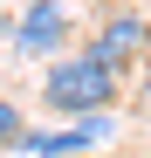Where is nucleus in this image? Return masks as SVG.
<instances>
[{
  "mask_svg": "<svg viewBox=\"0 0 151 158\" xmlns=\"http://www.w3.org/2000/svg\"><path fill=\"white\" fill-rule=\"evenodd\" d=\"M41 96H48V110H62V117H96V110H110L117 103V69L103 55H89V48H62L55 62H48L41 76Z\"/></svg>",
  "mask_w": 151,
  "mask_h": 158,
  "instance_id": "obj_1",
  "label": "nucleus"
},
{
  "mask_svg": "<svg viewBox=\"0 0 151 158\" xmlns=\"http://www.w3.org/2000/svg\"><path fill=\"white\" fill-rule=\"evenodd\" d=\"M62 48H69V7L62 0H28V14L14 28V55H62Z\"/></svg>",
  "mask_w": 151,
  "mask_h": 158,
  "instance_id": "obj_2",
  "label": "nucleus"
},
{
  "mask_svg": "<svg viewBox=\"0 0 151 158\" xmlns=\"http://www.w3.org/2000/svg\"><path fill=\"white\" fill-rule=\"evenodd\" d=\"M144 41H151V28H144V14H110L103 28H96V41H89V55H103L110 69H124V62H137L144 55Z\"/></svg>",
  "mask_w": 151,
  "mask_h": 158,
  "instance_id": "obj_3",
  "label": "nucleus"
},
{
  "mask_svg": "<svg viewBox=\"0 0 151 158\" xmlns=\"http://www.w3.org/2000/svg\"><path fill=\"white\" fill-rule=\"evenodd\" d=\"M96 138H103V117H83V124H69V131H41V138H28L35 158H69V151H89Z\"/></svg>",
  "mask_w": 151,
  "mask_h": 158,
  "instance_id": "obj_4",
  "label": "nucleus"
},
{
  "mask_svg": "<svg viewBox=\"0 0 151 158\" xmlns=\"http://www.w3.org/2000/svg\"><path fill=\"white\" fill-rule=\"evenodd\" d=\"M7 144H21V110L0 103V151H7Z\"/></svg>",
  "mask_w": 151,
  "mask_h": 158,
  "instance_id": "obj_5",
  "label": "nucleus"
}]
</instances>
